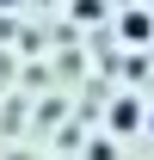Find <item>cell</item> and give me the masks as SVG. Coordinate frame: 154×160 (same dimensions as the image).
<instances>
[{
	"label": "cell",
	"instance_id": "cell-1",
	"mask_svg": "<svg viewBox=\"0 0 154 160\" xmlns=\"http://www.w3.org/2000/svg\"><path fill=\"white\" fill-rule=\"evenodd\" d=\"M111 129H142V105H136V99H117L111 105Z\"/></svg>",
	"mask_w": 154,
	"mask_h": 160
},
{
	"label": "cell",
	"instance_id": "cell-2",
	"mask_svg": "<svg viewBox=\"0 0 154 160\" xmlns=\"http://www.w3.org/2000/svg\"><path fill=\"white\" fill-rule=\"evenodd\" d=\"M123 37H130V43H148L154 37V19H148V12H123Z\"/></svg>",
	"mask_w": 154,
	"mask_h": 160
},
{
	"label": "cell",
	"instance_id": "cell-3",
	"mask_svg": "<svg viewBox=\"0 0 154 160\" xmlns=\"http://www.w3.org/2000/svg\"><path fill=\"white\" fill-rule=\"evenodd\" d=\"M86 160H117V148H111V142H93V148H86Z\"/></svg>",
	"mask_w": 154,
	"mask_h": 160
},
{
	"label": "cell",
	"instance_id": "cell-4",
	"mask_svg": "<svg viewBox=\"0 0 154 160\" xmlns=\"http://www.w3.org/2000/svg\"><path fill=\"white\" fill-rule=\"evenodd\" d=\"M74 19H99V0H74Z\"/></svg>",
	"mask_w": 154,
	"mask_h": 160
},
{
	"label": "cell",
	"instance_id": "cell-5",
	"mask_svg": "<svg viewBox=\"0 0 154 160\" xmlns=\"http://www.w3.org/2000/svg\"><path fill=\"white\" fill-rule=\"evenodd\" d=\"M148 129H154V111H148Z\"/></svg>",
	"mask_w": 154,
	"mask_h": 160
},
{
	"label": "cell",
	"instance_id": "cell-6",
	"mask_svg": "<svg viewBox=\"0 0 154 160\" xmlns=\"http://www.w3.org/2000/svg\"><path fill=\"white\" fill-rule=\"evenodd\" d=\"M0 6H13V0H0Z\"/></svg>",
	"mask_w": 154,
	"mask_h": 160
}]
</instances>
